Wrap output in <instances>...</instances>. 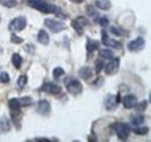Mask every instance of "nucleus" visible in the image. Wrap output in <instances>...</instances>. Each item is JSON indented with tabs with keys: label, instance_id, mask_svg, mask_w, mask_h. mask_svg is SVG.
<instances>
[{
	"label": "nucleus",
	"instance_id": "nucleus-1",
	"mask_svg": "<svg viewBox=\"0 0 151 142\" xmlns=\"http://www.w3.org/2000/svg\"><path fill=\"white\" fill-rule=\"evenodd\" d=\"M28 5L43 13H57L56 6H51L44 0H28Z\"/></svg>",
	"mask_w": 151,
	"mask_h": 142
},
{
	"label": "nucleus",
	"instance_id": "nucleus-2",
	"mask_svg": "<svg viewBox=\"0 0 151 142\" xmlns=\"http://www.w3.org/2000/svg\"><path fill=\"white\" fill-rule=\"evenodd\" d=\"M27 26V19L26 17H18V18L13 19L9 23V29L12 32H22Z\"/></svg>",
	"mask_w": 151,
	"mask_h": 142
},
{
	"label": "nucleus",
	"instance_id": "nucleus-3",
	"mask_svg": "<svg viewBox=\"0 0 151 142\" xmlns=\"http://www.w3.org/2000/svg\"><path fill=\"white\" fill-rule=\"evenodd\" d=\"M115 132H116V135L120 140H127L129 134H130V127L127 124L119 122L115 126Z\"/></svg>",
	"mask_w": 151,
	"mask_h": 142
},
{
	"label": "nucleus",
	"instance_id": "nucleus-4",
	"mask_svg": "<svg viewBox=\"0 0 151 142\" xmlns=\"http://www.w3.org/2000/svg\"><path fill=\"white\" fill-rule=\"evenodd\" d=\"M44 25L52 33H59V32H62V30H64L66 28L64 23H62V22H59L57 20H54V19H45L44 20Z\"/></svg>",
	"mask_w": 151,
	"mask_h": 142
},
{
	"label": "nucleus",
	"instance_id": "nucleus-5",
	"mask_svg": "<svg viewBox=\"0 0 151 142\" xmlns=\"http://www.w3.org/2000/svg\"><path fill=\"white\" fill-rule=\"evenodd\" d=\"M145 47V41L143 37L138 36L136 37L135 40H132V42L128 43V49L132 51V53H136V51H141L142 49H144Z\"/></svg>",
	"mask_w": 151,
	"mask_h": 142
},
{
	"label": "nucleus",
	"instance_id": "nucleus-6",
	"mask_svg": "<svg viewBox=\"0 0 151 142\" xmlns=\"http://www.w3.org/2000/svg\"><path fill=\"white\" fill-rule=\"evenodd\" d=\"M66 89H68V92L70 93V94H79L80 92H81V90H83V85H81V83L79 82V80H77V79H71V80H68V83H66Z\"/></svg>",
	"mask_w": 151,
	"mask_h": 142
},
{
	"label": "nucleus",
	"instance_id": "nucleus-7",
	"mask_svg": "<svg viewBox=\"0 0 151 142\" xmlns=\"http://www.w3.org/2000/svg\"><path fill=\"white\" fill-rule=\"evenodd\" d=\"M87 25H88V20L85 17H78L72 21V27L78 34H81Z\"/></svg>",
	"mask_w": 151,
	"mask_h": 142
},
{
	"label": "nucleus",
	"instance_id": "nucleus-8",
	"mask_svg": "<svg viewBox=\"0 0 151 142\" xmlns=\"http://www.w3.org/2000/svg\"><path fill=\"white\" fill-rule=\"evenodd\" d=\"M119 68H120V59L119 58H111V61L106 65V73L114 75L117 72Z\"/></svg>",
	"mask_w": 151,
	"mask_h": 142
},
{
	"label": "nucleus",
	"instance_id": "nucleus-9",
	"mask_svg": "<svg viewBox=\"0 0 151 142\" xmlns=\"http://www.w3.org/2000/svg\"><path fill=\"white\" fill-rule=\"evenodd\" d=\"M50 109H51V106H50V103L45 99H42L37 103V113L41 114V115H48L50 113Z\"/></svg>",
	"mask_w": 151,
	"mask_h": 142
},
{
	"label": "nucleus",
	"instance_id": "nucleus-10",
	"mask_svg": "<svg viewBox=\"0 0 151 142\" xmlns=\"http://www.w3.org/2000/svg\"><path fill=\"white\" fill-rule=\"evenodd\" d=\"M41 91L47 92V93H51V94H57L62 91V89L59 85H57L55 83H45L41 86Z\"/></svg>",
	"mask_w": 151,
	"mask_h": 142
},
{
	"label": "nucleus",
	"instance_id": "nucleus-11",
	"mask_svg": "<svg viewBox=\"0 0 151 142\" xmlns=\"http://www.w3.org/2000/svg\"><path fill=\"white\" fill-rule=\"evenodd\" d=\"M101 38H102V43L107 47H112V48H120V43L116 42L115 40H112L111 37H108L107 33L105 30L101 32Z\"/></svg>",
	"mask_w": 151,
	"mask_h": 142
},
{
	"label": "nucleus",
	"instance_id": "nucleus-12",
	"mask_svg": "<svg viewBox=\"0 0 151 142\" xmlns=\"http://www.w3.org/2000/svg\"><path fill=\"white\" fill-rule=\"evenodd\" d=\"M122 103H123V106L126 108H132L137 104V98L134 94H128L122 99Z\"/></svg>",
	"mask_w": 151,
	"mask_h": 142
},
{
	"label": "nucleus",
	"instance_id": "nucleus-13",
	"mask_svg": "<svg viewBox=\"0 0 151 142\" xmlns=\"http://www.w3.org/2000/svg\"><path fill=\"white\" fill-rule=\"evenodd\" d=\"M105 105L107 107V109L109 111H113L115 109V107L117 105V101H116V96H113V94H109L106 100H105Z\"/></svg>",
	"mask_w": 151,
	"mask_h": 142
},
{
	"label": "nucleus",
	"instance_id": "nucleus-14",
	"mask_svg": "<svg viewBox=\"0 0 151 142\" xmlns=\"http://www.w3.org/2000/svg\"><path fill=\"white\" fill-rule=\"evenodd\" d=\"M8 106H9V109H11V112L12 113H19L20 112V105L19 103V99H17V98H12V99H9V101H8Z\"/></svg>",
	"mask_w": 151,
	"mask_h": 142
},
{
	"label": "nucleus",
	"instance_id": "nucleus-15",
	"mask_svg": "<svg viewBox=\"0 0 151 142\" xmlns=\"http://www.w3.org/2000/svg\"><path fill=\"white\" fill-rule=\"evenodd\" d=\"M37 41L40 42V43H41V44H44V46H47V44L49 43V41H50V38H49V35H48V33H47L45 30L41 29V30L38 32Z\"/></svg>",
	"mask_w": 151,
	"mask_h": 142
},
{
	"label": "nucleus",
	"instance_id": "nucleus-16",
	"mask_svg": "<svg viewBox=\"0 0 151 142\" xmlns=\"http://www.w3.org/2000/svg\"><path fill=\"white\" fill-rule=\"evenodd\" d=\"M86 48H87V51H88V53L92 54L94 50H96V49L99 48V42H96V41H94V40L88 38V40H87Z\"/></svg>",
	"mask_w": 151,
	"mask_h": 142
},
{
	"label": "nucleus",
	"instance_id": "nucleus-17",
	"mask_svg": "<svg viewBox=\"0 0 151 142\" xmlns=\"http://www.w3.org/2000/svg\"><path fill=\"white\" fill-rule=\"evenodd\" d=\"M79 76L83 78V79H88L91 76H92V71L88 67H83L79 69Z\"/></svg>",
	"mask_w": 151,
	"mask_h": 142
},
{
	"label": "nucleus",
	"instance_id": "nucleus-18",
	"mask_svg": "<svg viewBox=\"0 0 151 142\" xmlns=\"http://www.w3.org/2000/svg\"><path fill=\"white\" fill-rule=\"evenodd\" d=\"M95 5L100 9H104V11H107V9L111 8V1L109 0H96L95 1Z\"/></svg>",
	"mask_w": 151,
	"mask_h": 142
},
{
	"label": "nucleus",
	"instance_id": "nucleus-19",
	"mask_svg": "<svg viewBox=\"0 0 151 142\" xmlns=\"http://www.w3.org/2000/svg\"><path fill=\"white\" fill-rule=\"evenodd\" d=\"M12 63H13V65L17 69H20L21 65H22V57L18 53L13 54V56H12Z\"/></svg>",
	"mask_w": 151,
	"mask_h": 142
},
{
	"label": "nucleus",
	"instance_id": "nucleus-20",
	"mask_svg": "<svg viewBox=\"0 0 151 142\" xmlns=\"http://www.w3.org/2000/svg\"><path fill=\"white\" fill-rule=\"evenodd\" d=\"M17 4H18L17 0H0V5L5 6L7 8H13L17 6Z\"/></svg>",
	"mask_w": 151,
	"mask_h": 142
},
{
	"label": "nucleus",
	"instance_id": "nucleus-21",
	"mask_svg": "<svg viewBox=\"0 0 151 142\" xmlns=\"http://www.w3.org/2000/svg\"><path fill=\"white\" fill-rule=\"evenodd\" d=\"M100 56L102 57V58H106V59H111V58H113L114 57V53L112 50H109V49H102V50H100Z\"/></svg>",
	"mask_w": 151,
	"mask_h": 142
},
{
	"label": "nucleus",
	"instance_id": "nucleus-22",
	"mask_svg": "<svg viewBox=\"0 0 151 142\" xmlns=\"http://www.w3.org/2000/svg\"><path fill=\"white\" fill-rule=\"evenodd\" d=\"M19 103L21 106H30L33 104V99L30 97H23L19 99Z\"/></svg>",
	"mask_w": 151,
	"mask_h": 142
},
{
	"label": "nucleus",
	"instance_id": "nucleus-23",
	"mask_svg": "<svg viewBox=\"0 0 151 142\" xmlns=\"http://www.w3.org/2000/svg\"><path fill=\"white\" fill-rule=\"evenodd\" d=\"M148 132H149L148 127H136V128H134V133L138 134V135H145Z\"/></svg>",
	"mask_w": 151,
	"mask_h": 142
},
{
	"label": "nucleus",
	"instance_id": "nucleus-24",
	"mask_svg": "<svg viewBox=\"0 0 151 142\" xmlns=\"http://www.w3.org/2000/svg\"><path fill=\"white\" fill-rule=\"evenodd\" d=\"M143 122H144V117H142V115L135 117V118L132 119V124L134 125V126H139V125L143 124Z\"/></svg>",
	"mask_w": 151,
	"mask_h": 142
},
{
	"label": "nucleus",
	"instance_id": "nucleus-25",
	"mask_svg": "<svg viewBox=\"0 0 151 142\" xmlns=\"http://www.w3.org/2000/svg\"><path fill=\"white\" fill-rule=\"evenodd\" d=\"M27 80H28V77H27L26 75L20 76V78L18 79V86H19V88H23V86H26Z\"/></svg>",
	"mask_w": 151,
	"mask_h": 142
},
{
	"label": "nucleus",
	"instance_id": "nucleus-26",
	"mask_svg": "<svg viewBox=\"0 0 151 142\" xmlns=\"http://www.w3.org/2000/svg\"><path fill=\"white\" fill-rule=\"evenodd\" d=\"M9 79H11V77H9V75H8L7 72H1V73H0V82H1V83L6 84V83L9 82Z\"/></svg>",
	"mask_w": 151,
	"mask_h": 142
},
{
	"label": "nucleus",
	"instance_id": "nucleus-27",
	"mask_svg": "<svg viewBox=\"0 0 151 142\" xmlns=\"http://www.w3.org/2000/svg\"><path fill=\"white\" fill-rule=\"evenodd\" d=\"M63 73H64V70H63L62 68H59V67H58V68H55V69H54V72H52L55 79H58Z\"/></svg>",
	"mask_w": 151,
	"mask_h": 142
},
{
	"label": "nucleus",
	"instance_id": "nucleus-28",
	"mask_svg": "<svg viewBox=\"0 0 151 142\" xmlns=\"http://www.w3.org/2000/svg\"><path fill=\"white\" fill-rule=\"evenodd\" d=\"M102 67H104V63L98 59V61L95 62V71H96V72H100L101 69H102Z\"/></svg>",
	"mask_w": 151,
	"mask_h": 142
},
{
	"label": "nucleus",
	"instance_id": "nucleus-29",
	"mask_svg": "<svg viewBox=\"0 0 151 142\" xmlns=\"http://www.w3.org/2000/svg\"><path fill=\"white\" fill-rule=\"evenodd\" d=\"M98 22L101 25V26H108V19L105 18V17H102V18H100L99 20H98Z\"/></svg>",
	"mask_w": 151,
	"mask_h": 142
},
{
	"label": "nucleus",
	"instance_id": "nucleus-30",
	"mask_svg": "<svg viewBox=\"0 0 151 142\" xmlns=\"http://www.w3.org/2000/svg\"><path fill=\"white\" fill-rule=\"evenodd\" d=\"M111 30H112V33H114V34H116V35H119V36L123 35V32H122L120 28H111Z\"/></svg>",
	"mask_w": 151,
	"mask_h": 142
},
{
	"label": "nucleus",
	"instance_id": "nucleus-31",
	"mask_svg": "<svg viewBox=\"0 0 151 142\" xmlns=\"http://www.w3.org/2000/svg\"><path fill=\"white\" fill-rule=\"evenodd\" d=\"M135 107H136L138 111H144V109H145L144 107H147V103H145V101H143V103H142V104H139V105H137V104H136V106Z\"/></svg>",
	"mask_w": 151,
	"mask_h": 142
},
{
	"label": "nucleus",
	"instance_id": "nucleus-32",
	"mask_svg": "<svg viewBox=\"0 0 151 142\" xmlns=\"http://www.w3.org/2000/svg\"><path fill=\"white\" fill-rule=\"evenodd\" d=\"M12 42H15V43H21L22 42V38H20V37H18L17 35H12Z\"/></svg>",
	"mask_w": 151,
	"mask_h": 142
},
{
	"label": "nucleus",
	"instance_id": "nucleus-33",
	"mask_svg": "<svg viewBox=\"0 0 151 142\" xmlns=\"http://www.w3.org/2000/svg\"><path fill=\"white\" fill-rule=\"evenodd\" d=\"M70 1H72L75 4H81V2H84V0H70Z\"/></svg>",
	"mask_w": 151,
	"mask_h": 142
},
{
	"label": "nucleus",
	"instance_id": "nucleus-34",
	"mask_svg": "<svg viewBox=\"0 0 151 142\" xmlns=\"http://www.w3.org/2000/svg\"><path fill=\"white\" fill-rule=\"evenodd\" d=\"M0 22H1V17H0Z\"/></svg>",
	"mask_w": 151,
	"mask_h": 142
}]
</instances>
